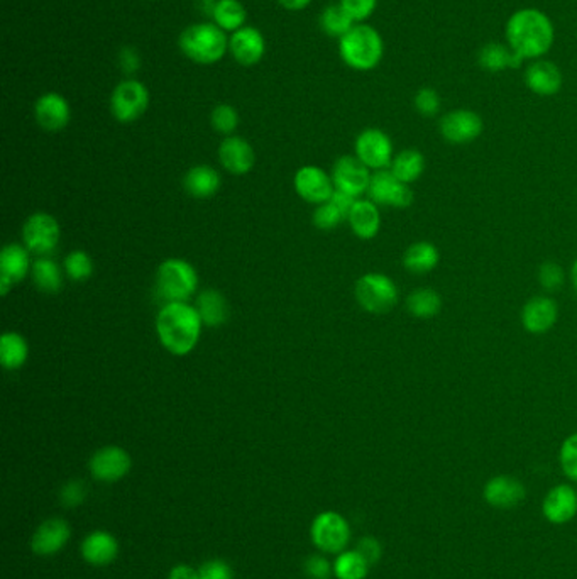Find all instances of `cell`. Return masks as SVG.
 Listing matches in <instances>:
<instances>
[{"label": "cell", "mask_w": 577, "mask_h": 579, "mask_svg": "<svg viewBox=\"0 0 577 579\" xmlns=\"http://www.w3.org/2000/svg\"><path fill=\"white\" fill-rule=\"evenodd\" d=\"M339 4L356 25L366 23L378 7V0H341Z\"/></svg>", "instance_id": "44"}, {"label": "cell", "mask_w": 577, "mask_h": 579, "mask_svg": "<svg viewBox=\"0 0 577 579\" xmlns=\"http://www.w3.org/2000/svg\"><path fill=\"white\" fill-rule=\"evenodd\" d=\"M121 65H123L124 70L125 72H135L137 68H139V56H137V53L134 50H129V48H125V50L121 51Z\"/></svg>", "instance_id": "50"}, {"label": "cell", "mask_w": 577, "mask_h": 579, "mask_svg": "<svg viewBox=\"0 0 577 579\" xmlns=\"http://www.w3.org/2000/svg\"><path fill=\"white\" fill-rule=\"evenodd\" d=\"M354 155L371 172L386 170L394 158L393 141L378 127H368L356 137Z\"/></svg>", "instance_id": "9"}, {"label": "cell", "mask_w": 577, "mask_h": 579, "mask_svg": "<svg viewBox=\"0 0 577 579\" xmlns=\"http://www.w3.org/2000/svg\"><path fill=\"white\" fill-rule=\"evenodd\" d=\"M305 573L310 579H329L331 578L332 567L325 557L312 555L305 561Z\"/></svg>", "instance_id": "46"}, {"label": "cell", "mask_w": 577, "mask_h": 579, "mask_svg": "<svg viewBox=\"0 0 577 579\" xmlns=\"http://www.w3.org/2000/svg\"><path fill=\"white\" fill-rule=\"evenodd\" d=\"M200 579H233V569L224 561H209L198 569Z\"/></svg>", "instance_id": "47"}, {"label": "cell", "mask_w": 577, "mask_h": 579, "mask_svg": "<svg viewBox=\"0 0 577 579\" xmlns=\"http://www.w3.org/2000/svg\"><path fill=\"white\" fill-rule=\"evenodd\" d=\"M525 494L527 492L523 483L506 474L494 476L484 484V490H482V496L488 502V505L502 508V510L520 505L525 500Z\"/></svg>", "instance_id": "19"}, {"label": "cell", "mask_w": 577, "mask_h": 579, "mask_svg": "<svg viewBox=\"0 0 577 579\" xmlns=\"http://www.w3.org/2000/svg\"><path fill=\"white\" fill-rule=\"evenodd\" d=\"M63 268L70 280L86 282L94 275V259L85 251L75 249L65 258Z\"/></svg>", "instance_id": "38"}, {"label": "cell", "mask_w": 577, "mask_h": 579, "mask_svg": "<svg viewBox=\"0 0 577 579\" xmlns=\"http://www.w3.org/2000/svg\"><path fill=\"white\" fill-rule=\"evenodd\" d=\"M170 579H200V574L195 569H192L190 566H174L170 573Z\"/></svg>", "instance_id": "51"}, {"label": "cell", "mask_w": 577, "mask_h": 579, "mask_svg": "<svg viewBox=\"0 0 577 579\" xmlns=\"http://www.w3.org/2000/svg\"><path fill=\"white\" fill-rule=\"evenodd\" d=\"M36 123L50 133L65 129L72 119V109L68 100L56 92H48L37 99L35 105Z\"/></svg>", "instance_id": "18"}, {"label": "cell", "mask_w": 577, "mask_h": 579, "mask_svg": "<svg viewBox=\"0 0 577 579\" xmlns=\"http://www.w3.org/2000/svg\"><path fill=\"white\" fill-rule=\"evenodd\" d=\"M204 322L195 305L188 302L164 304L156 317L161 345L173 356H186L197 347Z\"/></svg>", "instance_id": "2"}, {"label": "cell", "mask_w": 577, "mask_h": 579, "mask_svg": "<svg viewBox=\"0 0 577 579\" xmlns=\"http://www.w3.org/2000/svg\"><path fill=\"white\" fill-rule=\"evenodd\" d=\"M523 60L518 58L506 43H488L478 53V65L488 74H502L522 66Z\"/></svg>", "instance_id": "27"}, {"label": "cell", "mask_w": 577, "mask_h": 579, "mask_svg": "<svg viewBox=\"0 0 577 579\" xmlns=\"http://www.w3.org/2000/svg\"><path fill=\"white\" fill-rule=\"evenodd\" d=\"M29 249L21 245H7L0 253V275L13 280L14 284L23 282L27 273H31L33 263Z\"/></svg>", "instance_id": "31"}, {"label": "cell", "mask_w": 577, "mask_h": 579, "mask_svg": "<svg viewBox=\"0 0 577 579\" xmlns=\"http://www.w3.org/2000/svg\"><path fill=\"white\" fill-rule=\"evenodd\" d=\"M31 278H33V284L36 285L37 290L43 294L55 295L63 288L62 268L50 256L37 258L33 263Z\"/></svg>", "instance_id": "33"}, {"label": "cell", "mask_w": 577, "mask_h": 579, "mask_svg": "<svg viewBox=\"0 0 577 579\" xmlns=\"http://www.w3.org/2000/svg\"><path fill=\"white\" fill-rule=\"evenodd\" d=\"M557 319L559 305L551 295H535L528 298L520 314L523 329L533 335H542L552 331Z\"/></svg>", "instance_id": "16"}, {"label": "cell", "mask_w": 577, "mask_h": 579, "mask_svg": "<svg viewBox=\"0 0 577 579\" xmlns=\"http://www.w3.org/2000/svg\"><path fill=\"white\" fill-rule=\"evenodd\" d=\"M565 282L564 268L555 261H545L539 268V284L549 294L559 292Z\"/></svg>", "instance_id": "41"}, {"label": "cell", "mask_w": 577, "mask_h": 579, "mask_svg": "<svg viewBox=\"0 0 577 579\" xmlns=\"http://www.w3.org/2000/svg\"><path fill=\"white\" fill-rule=\"evenodd\" d=\"M351 529L345 518L335 512H323L313 520L312 541L322 553L337 554L349 543Z\"/></svg>", "instance_id": "13"}, {"label": "cell", "mask_w": 577, "mask_h": 579, "mask_svg": "<svg viewBox=\"0 0 577 579\" xmlns=\"http://www.w3.org/2000/svg\"><path fill=\"white\" fill-rule=\"evenodd\" d=\"M369 563L357 551L343 553L333 564V573L339 579H364L368 576Z\"/></svg>", "instance_id": "37"}, {"label": "cell", "mask_w": 577, "mask_h": 579, "mask_svg": "<svg viewBox=\"0 0 577 579\" xmlns=\"http://www.w3.org/2000/svg\"><path fill=\"white\" fill-rule=\"evenodd\" d=\"M484 131V121L473 109H454L445 112L439 121V133L445 143L454 146L471 145Z\"/></svg>", "instance_id": "8"}, {"label": "cell", "mask_w": 577, "mask_h": 579, "mask_svg": "<svg viewBox=\"0 0 577 579\" xmlns=\"http://www.w3.org/2000/svg\"><path fill=\"white\" fill-rule=\"evenodd\" d=\"M221 184V173L210 165H197L190 168L184 178V192L198 200L214 197L219 192Z\"/></svg>", "instance_id": "25"}, {"label": "cell", "mask_w": 577, "mask_h": 579, "mask_svg": "<svg viewBox=\"0 0 577 579\" xmlns=\"http://www.w3.org/2000/svg\"><path fill=\"white\" fill-rule=\"evenodd\" d=\"M331 176L335 190L359 198L368 194L373 173L356 155H345L333 163Z\"/></svg>", "instance_id": "12"}, {"label": "cell", "mask_w": 577, "mask_h": 579, "mask_svg": "<svg viewBox=\"0 0 577 579\" xmlns=\"http://www.w3.org/2000/svg\"><path fill=\"white\" fill-rule=\"evenodd\" d=\"M148 105V88L139 80H124L112 92L111 112L119 123H134L146 112Z\"/></svg>", "instance_id": "10"}, {"label": "cell", "mask_w": 577, "mask_h": 579, "mask_svg": "<svg viewBox=\"0 0 577 579\" xmlns=\"http://www.w3.org/2000/svg\"><path fill=\"white\" fill-rule=\"evenodd\" d=\"M85 494V484L82 481H70L63 486L60 498H62L63 506L74 508L84 504Z\"/></svg>", "instance_id": "45"}, {"label": "cell", "mask_w": 577, "mask_h": 579, "mask_svg": "<svg viewBox=\"0 0 577 579\" xmlns=\"http://www.w3.org/2000/svg\"><path fill=\"white\" fill-rule=\"evenodd\" d=\"M214 23L224 31H239L246 23V7L239 0H217L214 9Z\"/></svg>", "instance_id": "35"}, {"label": "cell", "mask_w": 577, "mask_h": 579, "mask_svg": "<svg viewBox=\"0 0 577 579\" xmlns=\"http://www.w3.org/2000/svg\"><path fill=\"white\" fill-rule=\"evenodd\" d=\"M198 288L197 270L182 258L164 259L156 272V292L164 304L188 302Z\"/></svg>", "instance_id": "5"}, {"label": "cell", "mask_w": 577, "mask_h": 579, "mask_svg": "<svg viewBox=\"0 0 577 579\" xmlns=\"http://www.w3.org/2000/svg\"><path fill=\"white\" fill-rule=\"evenodd\" d=\"M571 280H572V285L576 286L577 290V259L572 263V268H571Z\"/></svg>", "instance_id": "55"}, {"label": "cell", "mask_w": 577, "mask_h": 579, "mask_svg": "<svg viewBox=\"0 0 577 579\" xmlns=\"http://www.w3.org/2000/svg\"><path fill=\"white\" fill-rule=\"evenodd\" d=\"M561 468L569 480L577 481V432L571 434L561 445Z\"/></svg>", "instance_id": "43"}, {"label": "cell", "mask_w": 577, "mask_h": 579, "mask_svg": "<svg viewBox=\"0 0 577 579\" xmlns=\"http://www.w3.org/2000/svg\"><path fill=\"white\" fill-rule=\"evenodd\" d=\"M198 315L207 327H219L229 321L231 308L227 298L215 288L202 290L195 300Z\"/></svg>", "instance_id": "26"}, {"label": "cell", "mask_w": 577, "mask_h": 579, "mask_svg": "<svg viewBox=\"0 0 577 579\" xmlns=\"http://www.w3.org/2000/svg\"><path fill=\"white\" fill-rule=\"evenodd\" d=\"M133 461L127 451L119 445H105L90 457L88 469L95 480L114 483L123 480L131 471Z\"/></svg>", "instance_id": "15"}, {"label": "cell", "mask_w": 577, "mask_h": 579, "mask_svg": "<svg viewBox=\"0 0 577 579\" xmlns=\"http://www.w3.org/2000/svg\"><path fill=\"white\" fill-rule=\"evenodd\" d=\"M210 123H212V127L217 133H221L224 136H231L234 131L237 129V125H239V114L234 109L233 105L221 104V105H217L212 111Z\"/></svg>", "instance_id": "40"}, {"label": "cell", "mask_w": 577, "mask_h": 579, "mask_svg": "<svg viewBox=\"0 0 577 579\" xmlns=\"http://www.w3.org/2000/svg\"><path fill=\"white\" fill-rule=\"evenodd\" d=\"M356 200L357 198L353 197V195L344 194V192H339V190H335L331 197L332 204H333L337 209L341 210L345 217H349V214H351V210L354 207Z\"/></svg>", "instance_id": "49"}, {"label": "cell", "mask_w": 577, "mask_h": 579, "mask_svg": "<svg viewBox=\"0 0 577 579\" xmlns=\"http://www.w3.org/2000/svg\"><path fill=\"white\" fill-rule=\"evenodd\" d=\"M62 229L58 221L46 212H36L27 217L23 227V243L37 258L51 256L60 245Z\"/></svg>", "instance_id": "7"}, {"label": "cell", "mask_w": 577, "mask_h": 579, "mask_svg": "<svg viewBox=\"0 0 577 579\" xmlns=\"http://www.w3.org/2000/svg\"><path fill=\"white\" fill-rule=\"evenodd\" d=\"M425 166H427V161L420 149L406 148L400 151L398 155H394L390 170L398 180L412 185L417 182L418 178H422V175L425 173Z\"/></svg>", "instance_id": "32"}, {"label": "cell", "mask_w": 577, "mask_h": 579, "mask_svg": "<svg viewBox=\"0 0 577 579\" xmlns=\"http://www.w3.org/2000/svg\"><path fill=\"white\" fill-rule=\"evenodd\" d=\"M339 55L343 62L356 72L374 70L384 56V41L378 29L361 23L339 39Z\"/></svg>", "instance_id": "3"}, {"label": "cell", "mask_w": 577, "mask_h": 579, "mask_svg": "<svg viewBox=\"0 0 577 579\" xmlns=\"http://www.w3.org/2000/svg\"><path fill=\"white\" fill-rule=\"evenodd\" d=\"M293 186L298 197L303 198L308 204H317V205L331 200L332 194L335 192L331 175H327L319 166H312V165L303 166L295 173Z\"/></svg>", "instance_id": "17"}, {"label": "cell", "mask_w": 577, "mask_h": 579, "mask_svg": "<svg viewBox=\"0 0 577 579\" xmlns=\"http://www.w3.org/2000/svg\"><path fill=\"white\" fill-rule=\"evenodd\" d=\"M441 263V251L430 241H417L406 247L403 266L408 273L425 275L433 272Z\"/></svg>", "instance_id": "28"}, {"label": "cell", "mask_w": 577, "mask_h": 579, "mask_svg": "<svg viewBox=\"0 0 577 579\" xmlns=\"http://www.w3.org/2000/svg\"><path fill=\"white\" fill-rule=\"evenodd\" d=\"M368 195L369 200H373L376 205L393 209H408L415 200L412 185L398 180L390 168L373 172Z\"/></svg>", "instance_id": "11"}, {"label": "cell", "mask_w": 577, "mask_h": 579, "mask_svg": "<svg viewBox=\"0 0 577 579\" xmlns=\"http://www.w3.org/2000/svg\"><path fill=\"white\" fill-rule=\"evenodd\" d=\"M178 45L186 58L200 65L221 62L229 50L225 31L215 23H198L186 27L178 39Z\"/></svg>", "instance_id": "4"}, {"label": "cell", "mask_w": 577, "mask_h": 579, "mask_svg": "<svg viewBox=\"0 0 577 579\" xmlns=\"http://www.w3.org/2000/svg\"><path fill=\"white\" fill-rule=\"evenodd\" d=\"M504 43L523 62L541 60L553 48L555 25L541 9L522 7L506 19Z\"/></svg>", "instance_id": "1"}, {"label": "cell", "mask_w": 577, "mask_h": 579, "mask_svg": "<svg viewBox=\"0 0 577 579\" xmlns=\"http://www.w3.org/2000/svg\"><path fill=\"white\" fill-rule=\"evenodd\" d=\"M119 544L107 532H94L82 544V555L94 566H107L117 557Z\"/></svg>", "instance_id": "29"}, {"label": "cell", "mask_w": 577, "mask_h": 579, "mask_svg": "<svg viewBox=\"0 0 577 579\" xmlns=\"http://www.w3.org/2000/svg\"><path fill=\"white\" fill-rule=\"evenodd\" d=\"M354 25L356 23L351 19L349 14L345 13L344 7L341 4L329 5L320 14V27H322V31L325 35H329V36L337 37V39H341L344 35H347Z\"/></svg>", "instance_id": "36"}, {"label": "cell", "mask_w": 577, "mask_h": 579, "mask_svg": "<svg viewBox=\"0 0 577 579\" xmlns=\"http://www.w3.org/2000/svg\"><path fill=\"white\" fill-rule=\"evenodd\" d=\"M347 222L351 225V231L363 241H371L380 235L381 212L373 200L357 198Z\"/></svg>", "instance_id": "24"}, {"label": "cell", "mask_w": 577, "mask_h": 579, "mask_svg": "<svg viewBox=\"0 0 577 579\" xmlns=\"http://www.w3.org/2000/svg\"><path fill=\"white\" fill-rule=\"evenodd\" d=\"M354 295L359 307L364 308L369 314L383 315L398 305L400 290L388 275L371 272L357 280Z\"/></svg>", "instance_id": "6"}, {"label": "cell", "mask_w": 577, "mask_h": 579, "mask_svg": "<svg viewBox=\"0 0 577 579\" xmlns=\"http://www.w3.org/2000/svg\"><path fill=\"white\" fill-rule=\"evenodd\" d=\"M523 80L528 90L539 97H553L564 86V74L557 63L547 58L528 62Z\"/></svg>", "instance_id": "14"}, {"label": "cell", "mask_w": 577, "mask_h": 579, "mask_svg": "<svg viewBox=\"0 0 577 579\" xmlns=\"http://www.w3.org/2000/svg\"><path fill=\"white\" fill-rule=\"evenodd\" d=\"M229 50L233 53L234 60L243 66H253L261 62L266 51L264 37L253 25H244L235 31L229 39Z\"/></svg>", "instance_id": "20"}, {"label": "cell", "mask_w": 577, "mask_h": 579, "mask_svg": "<svg viewBox=\"0 0 577 579\" xmlns=\"http://www.w3.org/2000/svg\"><path fill=\"white\" fill-rule=\"evenodd\" d=\"M219 161L233 175H246L254 168L256 153L244 137L227 136L219 146Z\"/></svg>", "instance_id": "21"}, {"label": "cell", "mask_w": 577, "mask_h": 579, "mask_svg": "<svg viewBox=\"0 0 577 579\" xmlns=\"http://www.w3.org/2000/svg\"><path fill=\"white\" fill-rule=\"evenodd\" d=\"M357 553L363 555L366 561L371 564H376L380 561L381 557V545L374 537H364L361 539L357 544Z\"/></svg>", "instance_id": "48"}, {"label": "cell", "mask_w": 577, "mask_h": 579, "mask_svg": "<svg viewBox=\"0 0 577 579\" xmlns=\"http://www.w3.org/2000/svg\"><path fill=\"white\" fill-rule=\"evenodd\" d=\"M543 517L552 524H567L576 517L577 492L569 484H557L543 498Z\"/></svg>", "instance_id": "22"}, {"label": "cell", "mask_w": 577, "mask_h": 579, "mask_svg": "<svg viewBox=\"0 0 577 579\" xmlns=\"http://www.w3.org/2000/svg\"><path fill=\"white\" fill-rule=\"evenodd\" d=\"M13 280H9L7 276H2L0 275V295L5 296L11 292V286H13Z\"/></svg>", "instance_id": "54"}, {"label": "cell", "mask_w": 577, "mask_h": 579, "mask_svg": "<svg viewBox=\"0 0 577 579\" xmlns=\"http://www.w3.org/2000/svg\"><path fill=\"white\" fill-rule=\"evenodd\" d=\"M443 296L430 286L415 288L413 292H410V295L406 296L405 307L408 314L422 321L437 317L443 310Z\"/></svg>", "instance_id": "30"}, {"label": "cell", "mask_w": 577, "mask_h": 579, "mask_svg": "<svg viewBox=\"0 0 577 579\" xmlns=\"http://www.w3.org/2000/svg\"><path fill=\"white\" fill-rule=\"evenodd\" d=\"M29 356V344L21 334L4 333L0 337V363L5 370L23 368Z\"/></svg>", "instance_id": "34"}, {"label": "cell", "mask_w": 577, "mask_h": 579, "mask_svg": "<svg viewBox=\"0 0 577 579\" xmlns=\"http://www.w3.org/2000/svg\"><path fill=\"white\" fill-rule=\"evenodd\" d=\"M215 5H217V0H198V7H200V11H204V13L207 14V15H212V14H214Z\"/></svg>", "instance_id": "53"}, {"label": "cell", "mask_w": 577, "mask_h": 579, "mask_svg": "<svg viewBox=\"0 0 577 579\" xmlns=\"http://www.w3.org/2000/svg\"><path fill=\"white\" fill-rule=\"evenodd\" d=\"M344 221H347V217L332 204L331 200L317 205V209L313 212V224H315V227H319L322 231L335 229L337 225H341Z\"/></svg>", "instance_id": "42"}, {"label": "cell", "mask_w": 577, "mask_h": 579, "mask_svg": "<svg viewBox=\"0 0 577 579\" xmlns=\"http://www.w3.org/2000/svg\"><path fill=\"white\" fill-rule=\"evenodd\" d=\"M413 107L422 117H435L443 107L441 94L433 86H422L413 97Z\"/></svg>", "instance_id": "39"}, {"label": "cell", "mask_w": 577, "mask_h": 579, "mask_svg": "<svg viewBox=\"0 0 577 579\" xmlns=\"http://www.w3.org/2000/svg\"><path fill=\"white\" fill-rule=\"evenodd\" d=\"M70 539V527L62 518H50L37 527L31 547L37 555H53L62 551Z\"/></svg>", "instance_id": "23"}, {"label": "cell", "mask_w": 577, "mask_h": 579, "mask_svg": "<svg viewBox=\"0 0 577 579\" xmlns=\"http://www.w3.org/2000/svg\"><path fill=\"white\" fill-rule=\"evenodd\" d=\"M278 2L286 11L296 13V11H303L305 7H308L312 0H278Z\"/></svg>", "instance_id": "52"}]
</instances>
